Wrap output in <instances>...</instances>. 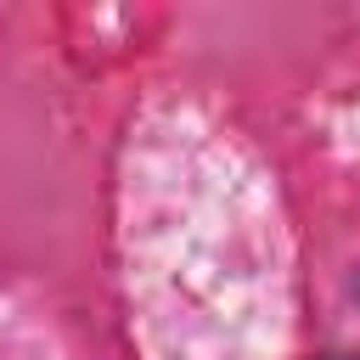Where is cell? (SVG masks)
<instances>
[{
    "label": "cell",
    "mask_w": 360,
    "mask_h": 360,
    "mask_svg": "<svg viewBox=\"0 0 360 360\" xmlns=\"http://www.w3.org/2000/svg\"><path fill=\"white\" fill-rule=\"evenodd\" d=\"M343 360H360V354H343Z\"/></svg>",
    "instance_id": "6da1fadb"
}]
</instances>
